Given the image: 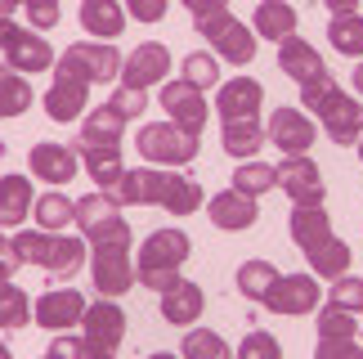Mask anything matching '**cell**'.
Instances as JSON below:
<instances>
[{
  "label": "cell",
  "instance_id": "obj_10",
  "mask_svg": "<svg viewBox=\"0 0 363 359\" xmlns=\"http://www.w3.org/2000/svg\"><path fill=\"white\" fill-rule=\"evenodd\" d=\"M318 297H323V287H318L314 274H278V283L269 287V297H264L260 306L269 314L296 319V314H314L318 310Z\"/></svg>",
  "mask_w": 363,
  "mask_h": 359
},
{
  "label": "cell",
  "instance_id": "obj_8",
  "mask_svg": "<svg viewBox=\"0 0 363 359\" xmlns=\"http://www.w3.org/2000/svg\"><path fill=\"white\" fill-rule=\"evenodd\" d=\"M274 171H278V189L291 198V206H323L328 184H323V171H318V162L310 153L283 158Z\"/></svg>",
  "mask_w": 363,
  "mask_h": 359
},
{
  "label": "cell",
  "instance_id": "obj_15",
  "mask_svg": "<svg viewBox=\"0 0 363 359\" xmlns=\"http://www.w3.org/2000/svg\"><path fill=\"white\" fill-rule=\"evenodd\" d=\"M90 301L77 292V287H50V292H40L32 301V319L40 328H50V333H67V328L81 324V314H86Z\"/></svg>",
  "mask_w": 363,
  "mask_h": 359
},
{
  "label": "cell",
  "instance_id": "obj_55",
  "mask_svg": "<svg viewBox=\"0 0 363 359\" xmlns=\"http://www.w3.org/2000/svg\"><path fill=\"white\" fill-rule=\"evenodd\" d=\"M0 359H13V350L5 346V341H0Z\"/></svg>",
  "mask_w": 363,
  "mask_h": 359
},
{
  "label": "cell",
  "instance_id": "obj_37",
  "mask_svg": "<svg viewBox=\"0 0 363 359\" xmlns=\"http://www.w3.org/2000/svg\"><path fill=\"white\" fill-rule=\"evenodd\" d=\"M233 184L229 189H238V193H247V198H260V193H269V189H278V171L274 167H264V162H238L233 167Z\"/></svg>",
  "mask_w": 363,
  "mask_h": 359
},
{
  "label": "cell",
  "instance_id": "obj_17",
  "mask_svg": "<svg viewBox=\"0 0 363 359\" xmlns=\"http://www.w3.org/2000/svg\"><path fill=\"white\" fill-rule=\"evenodd\" d=\"M77 162H81V153L72 144H59V140H40V144H32V153H27L32 175L45 180V184H67V180H77Z\"/></svg>",
  "mask_w": 363,
  "mask_h": 359
},
{
  "label": "cell",
  "instance_id": "obj_32",
  "mask_svg": "<svg viewBox=\"0 0 363 359\" xmlns=\"http://www.w3.org/2000/svg\"><path fill=\"white\" fill-rule=\"evenodd\" d=\"M278 274H283V270H278L274 260H242L238 274H233V287H238L247 301H256V306H260V301L269 297V287L278 283Z\"/></svg>",
  "mask_w": 363,
  "mask_h": 359
},
{
  "label": "cell",
  "instance_id": "obj_39",
  "mask_svg": "<svg viewBox=\"0 0 363 359\" xmlns=\"http://www.w3.org/2000/svg\"><path fill=\"white\" fill-rule=\"evenodd\" d=\"M184 359H233V350L225 346V337L211 333V328H189L184 333Z\"/></svg>",
  "mask_w": 363,
  "mask_h": 359
},
{
  "label": "cell",
  "instance_id": "obj_11",
  "mask_svg": "<svg viewBox=\"0 0 363 359\" xmlns=\"http://www.w3.org/2000/svg\"><path fill=\"white\" fill-rule=\"evenodd\" d=\"M90 279L99 287V297H125L135 279V260H130V247H90Z\"/></svg>",
  "mask_w": 363,
  "mask_h": 359
},
{
  "label": "cell",
  "instance_id": "obj_42",
  "mask_svg": "<svg viewBox=\"0 0 363 359\" xmlns=\"http://www.w3.org/2000/svg\"><path fill=\"white\" fill-rule=\"evenodd\" d=\"M233 359H283V346H278L274 333H264V328H251V333L238 341Z\"/></svg>",
  "mask_w": 363,
  "mask_h": 359
},
{
  "label": "cell",
  "instance_id": "obj_16",
  "mask_svg": "<svg viewBox=\"0 0 363 359\" xmlns=\"http://www.w3.org/2000/svg\"><path fill=\"white\" fill-rule=\"evenodd\" d=\"M206 220L225 233H242L260 220V198H247L238 189H220L211 202H206Z\"/></svg>",
  "mask_w": 363,
  "mask_h": 359
},
{
  "label": "cell",
  "instance_id": "obj_44",
  "mask_svg": "<svg viewBox=\"0 0 363 359\" xmlns=\"http://www.w3.org/2000/svg\"><path fill=\"white\" fill-rule=\"evenodd\" d=\"M108 104H113L125 121H130V117H139V113L148 108V94H144V90H130V86H117L113 94H108Z\"/></svg>",
  "mask_w": 363,
  "mask_h": 359
},
{
  "label": "cell",
  "instance_id": "obj_9",
  "mask_svg": "<svg viewBox=\"0 0 363 359\" xmlns=\"http://www.w3.org/2000/svg\"><path fill=\"white\" fill-rule=\"evenodd\" d=\"M157 104L166 108V121H175L179 131L189 135H202L206 131V117H211V104H206L202 90H193L189 81H166V86L157 90Z\"/></svg>",
  "mask_w": 363,
  "mask_h": 359
},
{
  "label": "cell",
  "instance_id": "obj_14",
  "mask_svg": "<svg viewBox=\"0 0 363 359\" xmlns=\"http://www.w3.org/2000/svg\"><path fill=\"white\" fill-rule=\"evenodd\" d=\"M314 113H318V126L328 131L332 144H359V135H363V104L350 99L341 86L332 90L328 99L314 108Z\"/></svg>",
  "mask_w": 363,
  "mask_h": 359
},
{
  "label": "cell",
  "instance_id": "obj_4",
  "mask_svg": "<svg viewBox=\"0 0 363 359\" xmlns=\"http://www.w3.org/2000/svg\"><path fill=\"white\" fill-rule=\"evenodd\" d=\"M77 233L90 247H130V225H125L121 206L108 198V193L77 198Z\"/></svg>",
  "mask_w": 363,
  "mask_h": 359
},
{
  "label": "cell",
  "instance_id": "obj_13",
  "mask_svg": "<svg viewBox=\"0 0 363 359\" xmlns=\"http://www.w3.org/2000/svg\"><path fill=\"white\" fill-rule=\"evenodd\" d=\"M264 135H269V144L274 148H283V158H296V153H310V144L318 140V126L310 121V113L305 108H274V117H269V126H264Z\"/></svg>",
  "mask_w": 363,
  "mask_h": 359
},
{
  "label": "cell",
  "instance_id": "obj_19",
  "mask_svg": "<svg viewBox=\"0 0 363 359\" xmlns=\"http://www.w3.org/2000/svg\"><path fill=\"white\" fill-rule=\"evenodd\" d=\"M260 104H264V86L256 77H229L216 94V108H220V121H242V117H260Z\"/></svg>",
  "mask_w": 363,
  "mask_h": 359
},
{
  "label": "cell",
  "instance_id": "obj_41",
  "mask_svg": "<svg viewBox=\"0 0 363 359\" xmlns=\"http://www.w3.org/2000/svg\"><path fill=\"white\" fill-rule=\"evenodd\" d=\"M314 328H318V337H323V341H350V337H359V314H345V310L323 306Z\"/></svg>",
  "mask_w": 363,
  "mask_h": 359
},
{
  "label": "cell",
  "instance_id": "obj_29",
  "mask_svg": "<svg viewBox=\"0 0 363 359\" xmlns=\"http://www.w3.org/2000/svg\"><path fill=\"white\" fill-rule=\"evenodd\" d=\"M251 32L264 36V40L296 36V9H291V0H260L256 18H251Z\"/></svg>",
  "mask_w": 363,
  "mask_h": 359
},
{
  "label": "cell",
  "instance_id": "obj_36",
  "mask_svg": "<svg viewBox=\"0 0 363 359\" xmlns=\"http://www.w3.org/2000/svg\"><path fill=\"white\" fill-rule=\"evenodd\" d=\"M179 81H189L193 90H220V59L211 50H193L184 54V67H179Z\"/></svg>",
  "mask_w": 363,
  "mask_h": 359
},
{
  "label": "cell",
  "instance_id": "obj_35",
  "mask_svg": "<svg viewBox=\"0 0 363 359\" xmlns=\"http://www.w3.org/2000/svg\"><path fill=\"white\" fill-rule=\"evenodd\" d=\"M350 247H345L341 238H328V243H318L314 252H310V274L314 279H341V274H350Z\"/></svg>",
  "mask_w": 363,
  "mask_h": 359
},
{
  "label": "cell",
  "instance_id": "obj_27",
  "mask_svg": "<svg viewBox=\"0 0 363 359\" xmlns=\"http://www.w3.org/2000/svg\"><path fill=\"white\" fill-rule=\"evenodd\" d=\"M157 206H162V211H171V216H193V211L202 206V184H198V175L166 167V184H162Z\"/></svg>",
  "mask_w": 363,
  "mask_h": 359
},
{
  "label": "cell",
  "instance_id": "obj_57",
  "mask_svg": "<svg viewBox=\"0 0 363 359\" xmlns=\"http://www.w3.org/2000/svg\"><path fill=\"white\" fill-rule=\"evenodd\" d=\"M359 158H363V135H359Z\"/></svg>",
  "mask_w": 363,
  "mask_h": 359
},
{
  "label": "cell",
  "instance_id": "obj_38",
  "mask_svg": "<svg viewBox=\"0 0 363 359\" xmlns=\"http://www.w3.org/2000/svg\"><path fill=\"white\" fill-rule=\"evenodd\" d=\"M32 324V297L23 292L18 283H0V328L13 333V328H27Z\"/></svg>",
  "mask_w": 363,
  "mask_h": 359
},
{
  "label": "cell",
  "instance_id": "obj_22",
  "mask_svg": "<svg viewBox=\"0 0 363 359\" xmlns=\"http://www.w3.org/2000/svg\"><path fill=\"white\" fill-rule=\"evenodd\" d=\"M162 319L166 324H175V328H189V324H198L202 319V310H206V292L198 283H189V279H179L175 287H166L162 292Z\"/></svg>",
  "mask_w": 363,
  "mask_h": 359
},
{
  "label": "cell",
  "instance_id": "obj_47",
  "mask_svg": "<svg viewBox=\"0 0 363 359\" xmlns=\"http://www.w3.org/2000/svg\"><path fill=\"white\" fill-rule=\"evenodd\" d=\"M166 5H171V0H125V13H130L135 23H162L166 18Z\"/></svg>",
  "mask_w": 363,
  "mask_h": 359
},
{
  "label": "cell",
  "instance_id": "obj_1",
  "mask_svg": "<svg viewBox=\"0 0 363 359\" xmlns=\"http://www.w3.org/2000/svg\"><path fill=\"white\" fill-rule=\"evenodd\" d=\"M193 256V243H189V233L184 229H175V225H166V229H152L144 247H139V256H135V279L152 287V292H166V287H175L179 279H184V260Z\"/></svg>",
  "mask_w": 363,
  "mask_h": 359
},
{
  "label": "cell",
  "instance_id": "obj_18",
  "mask_svg": "<svg viewBox=\"0 0 363 359\" xmlns=\"http://www.w3.org/2000/svg\"><path fill=\"white\" fill-rule=\"evenodd\" d=\"M5 63L13 67V72H50L54 63H59V54L50 50V40L36 32V27H18V36L5 45Z\"/></svg>",
  "mask_w": 363,
  "mask_h": 359
},
{
  "label": "cell",
  "instance_id": "obj_21",
  "mask_svg": "<svg viewBox=\"0 0 363 359\" xmlns=\"http://www.w3.org/2000/svg\"><path fill=\"white\" fill-rule=\"evenodd\" d=\"M278 72L291 77L296 86H305V81L323 77L328 63H323V54H318L305 36H287V40H278Z\"/></svg>",
  "mask_w": 363,
  "mask_h": 359
},
{
  "label": "cell",
  "instance_id": "obj_33",
  "mask_svg": "<svg viewBox=\"0 0 363 359\" xmlns=\"http://www.w3.org/2000/svg\"><path fill=\"white\" fill-rule=\"evenodd\" d=\"M328 45L337 54H345V59H363V13H332Z\"/></svg>",
  "mask_w": 363,
  "mask_h": 359
},
{
  "label": "cell",
  "instance_id": "obj_49",
  "mask_svg": "<svg viewBox=\"0 0 363 359\" xmlns=\"http://www.w3.org/2000/svg\"><path fill=\"white\" fill-rule=\"evenodd\" d=\"M184 9L193 13V18H211V13L229 9V0H184Z\"/></svg>",
  "mask_w": 363,
  "mask_h": 359
},
{
  "label": "cell",
  "instance_id": "obj_50",
  "mask_svg": "<svg viewBox=\"0 0 363 359\" xmlns=\"http://www.w3.org/2000/svg\"><path fill=\"white\" fill-rule=\"evenodd\" d=\"M18 265L23 260H18V252H13V243H5L0 247V283H9L13 274H18Z\"/></svg>",
  "mask_w": 363,
  "mask_h": 359
},
{
  "label": "cell",
  "instance_id": "obj_3",
  "mask_svg": "<svg viewBox=\"0 0 363 359\" xmlns=\"http://www.w3.org/2000/svg\"><path fill=\"white\" fill-rule=\"evenodd\" d=\"M121 54L113 40H77L59 54L54 63V77H72V81H86V86H113L121 81Z\"/></svg>",
  "mask_w": 363,
  "mask_h": 359
},
{
  "label": "cell",
  "instance_id": "obj_7",
  "mask_svg": "<svg viewBox=\"0 0 363 359\" xmlns=\"http://www.w3.org/2000/svg\"><path fill=\"white\" fill-rule=\"evenodd\" d=\"M81 341H86L90 359H117L121 341H125V310L113 297L86 306V314H81Z\"/></svg>",
  "mask_w": 363,
  "mask_h": 359
},
{
  "label": "cell",
  "instance_id": "obj_6",
  "mask_svg": "<svg viewBox=\"0 0 363 359\" xmlns=\"http://www.w3.org/2000/svg\"><path fill=\"white\" fill-rule=\"evenodd\" d=\"M193 32H198L206 45H211L225 63H233V67H247L251 59H256V32H251L247 23H238L233 13L225 9V13H211V18H193Z\"/></svg>",
  "mask_w": 363,
  "mask_h": 359
},
{
  "label": "cell",
  "instance_id": "obj_48",
  "mask_svg": "<svg viewBox=\"0 0 363 359\" xmlns=\"http://www.w3.org/2000/svg\"><path fill=\"white\" fill-rule=\"evenodd\" d=\"M45 355L50 359H90L86 355V341H81V337H67V333H54V341H50Z\"/></svg>",
  "mask_w": 363,
  "mask_h": 359
},
{
  "label": "cell",
  "instance_id": "obj_12",
  "mask_svg": "<svg viewBox=\"0 0 363 359\" xmlns=\"http://www.w3.org/2000/svg\"><path fill=\"white\" fill-rule=\"evenodd\" d=\"M166 72H171V50L162 45V40H144V45H135L130 54H125L121 63V86L130 90H152V86H166Z\"/></svg>",
  "mask_w": 363,
  "mask_h": 359
},
{
  "label": "cell",
  "instance_id": "obj_26",
  "mask_svg": "<svg viewBox=\"0 0 363 359\" xmlns=\"http://www.w3.org/2000/svg\"><path fill=\"white\" fill-rule=\"evenodd\" d=\"M36 206V193H32V175H0V225L5 229H18Z\"/></svg>",
  "mask_w": 363,
  "mask_h": 359
},
{
  "label": "cell",
  "instance_id": "obj_31",
  "mask_svg": "<svg viewBox=\"0 0 363 359\" xmlns=\"http://www.w3.org/2000/svg\"><path fill=\"white\" fill-rule=\"evenodd\" d=\"M121 131H125V117L113 104H104V108H90L86 113L77 144H121Z\"/></svg>",
  "mask_w": 363,
  "mask_h": 359
},
{
  "label": "cell",
  "instance_id": "obj_52",
  "mask_svg": "<svg viewBox=\"0 0 363 359\" xmlns=\"http://www.w3.org/2000/svg\"><path fill=\"white\" fill-rule=\"evenodd\" d=\"M23 0H0V18H13V9H18Z\"/></svg>",
  "mask_w": 363,
  "mask_h": 359
},
{
  "label": "cell",
  "instance_id": "obj_59",
  "mask_svg": "<svg viewBox=\"0 0 363 359\" xmlns=\"http://www.w3.org/2000/svg\"><path fill=\"white\" fill-rule=\"evenodd\" d=\"M40 359H50V355H40Z\"/></svg>",
  "mask_w": 363,
  "mask_h": 359
},
{
  "label": "cell",
  "instance_id": "obj_51",
  "mask_svg": "<svg viewBox=\"0 0 363 359\" xmlns=\"http://www.w3.org/2000/svg\"><path fill=\"white\" fill-rule=\"evenodd\" d=\"M328 13H359V0H323Z\"/></svg>",
  "mask_w": 363,
  "mask_h": 359
},
{
  "label": "cell",
  "instance_id": "obj_46",
  "mask_svg": "<svg viewBox=\"0 0 363 359\" xmlns=\"http://www.w3.org/2000/svg\"><path fill=\"white\" fill-rule=\"evenodd\" d=\"M314 359H363V346H359V337H350V341H323L318 337Z\"/></svg>",
  "mask_w": 363,
  "mask_h": 359
},
{
  "label": "cell",
  "instance_id": "obj_56",
  "mask_svg": "<svg viewBox=\"0 0 363 359\" xmlns=\"http://www.w3.org/2000/svg\"><path fill=\"white\" fill-rule=\"evenodd\" d=\"M0 247H5V225H0Z\"/></svg>",
  "mask_w": 363,
  "mask_h": 359
},
{
  "label": "cell",
  "instance_id": "obj_23",
  "mask_svg": "<svg viewBox=\"0 0 363 359\" xmlns=\"http://www.w3.org/2000/svg\"><path fill=\"white\" fill-rule=\"evenodd\" d=\"M77 18H81V27H86V36H94V40H117L130 13H125L121 0H81Z\"/></svg>",
  "mask_w": 363,
  "mask_h": 359
},
{
  "label": "cell",
  "instance_id": "obj_34",
  "mask_svg": "<svg viewBox=\"0 0 363 359\" xmlns=\"http://www.w3.org/2000/svg\"><path fill=\"white\" fill-rule=\"evenodd\" d=\"M32 81L23 72H13L9 63H0V117H23L32 108Z\"/></svg>",
  "mask_w": 363,
  "mask_h": 359
},
{
  "label": "cell",
  "instance_id": "obj_30",
  "mask_svg": "<svg viewBox=\"0 0 363 359\" xmlns=\"http://www.w3.org/2000/svg\"><path fill=\"white\" fill-rule=\"evenodd\" d=\"M32 220H36V229H45V233H63L67 225H77V202L67 198V193L50 189V193H40V198H36Z\"/></svg>",
  "mask_w": 363,
  "mask_h": 359
},
{
  "label": "cell",
  "instance_id": "obj_45",
  "mask_svg": "<svg viewBox=\"0 0 363 359\" xmlns=\"http://www.w3.org/2000/svg\"><path fill=\"white\" fill-rule=\"evenodd\" d=\"M332 90H337V77H332V72L314 77V81H305V86H301V108H318Z\"/></svg>",
  "mask_w": 363,
  "mask_h": 359
},
{
  "label": "cell",
  "instance_id": "obj_54",
  "mask_svg": "<svg viewBox=\"0 0 363 359\" xmlns=\"http://www.w3.org/2000/svg\"><path fill=\"white\" fill-rule=\"evenodd\" d=\"M148 359H184V355H171V350H157V355H148Z\"/></svg>",
  "mask_w": 363,
  "mask_h": 359
},
{
  "label": "cell",
  "instance_id": "obj_24",
  "mask_svg": "<svg viewBox=\"0 0 363 359\" xmlns=\"http://www.w3.org/2000/svg\"><path fill=\"white\" fill-rule=\"evenodd\" d=\"M287 233H291V243H296L301 252L310 256L318 243L332 238V216H328V206H291Z\"/></svg>",
  "mask_w": 363,
  "mask_h": 359
},
{
  "label": "cell",
  "instance_id": "obj_5",
  "mask_svg": "<svg viewBox=\"0 0 363 359\" xmlns=\"http://www.w3.org/2000/svg\"><path fill=\"white\" fill-rule=\"evenodd\" d=\"M135 148L144 153L148 167H189L193 158H198V135H189V131H179L175 121H144L135 135Z\"/></svg>",
  "mask_w": 363,
  "mask_h": 359
},
{
  "label": "cell",
  "instance_id": "obj_28",
  "mask_svg": "<svg viewBox=\"0 0 363 359\" xmlns=\"http://www.w3.org/2000/svg\"><path fill=\"white\" fill-rule=\"evenodd\" d=\"M264 140H269V135H264L260 117H242V121H225V126H220V148L238 162H251Z\"/></svg>",
  "mask_w": 363,
  "mask_h": 359
},
{
  "label": "cell",
  "instance_id": "obj_40",
  "mask_svg": "<svg viewBox=\"0 0 363 359\" xmlns=\"http://www.w3.org/2000/svg\"><path fill=\"white\" fill-rule=\"evenodd\" d=\"M328 306L345 310V314H363V279L354 274H341V279L328 283Z\"/></svg>",
  "mask_w": 363,
  "mask_h": 359
},
{
  "label": "cell",
  "instance_id": "obj_58",
  "mask_svg": "<svg viewBox=\"0 0 363 359\" xmlns=\"http://www.w3.org/2000/svg\"><path fill=\"white\" fill-rule=\"evenodd\" d=\"M5 148H9V144H0V158H5Z\"/></svg>",
  "mask_w": 363,
  "mask_h": 359
},
{
  "label": "cell",
  "instance_id": "obj_20",
  "mask_svg": "<svg viewBox=\"0 0 363 359\" xmlns=\"http://www.w3.org/2000/svg\"><path fill=\"white\" fill-rule=\"evenodd\" d=\"M40 108H45L50 121H77L90 108V86L86 81H72V77H54L50 90L40 94Z\"/></svg>",
  "mask_w": 363,
  "mask_h": 359
},
{
  "label": "cell",
  "instance_id": "obj_2",
  "mask_svg": "<svg viewBox=\"0 0 363 359\" xmlns=\"http://www.w3.org/2000/svg\"><path fill=\"white\" fill-rule=\"evenodd\" d=\"M13 252H18L23 265L45 270L50 279H67L86 265V238H72V233H45V229H18L13 233Z\"/></svg>",
  "mask_w": 363,
  "mask_h": 359
},
{
  "label": "cell",
  "instance_id": "obj_53",
  "mask_svg": "<svg viewBox=\"0 0 363 359\" xmlns=\"http://www.w3.org/2000/svg\"><path fill=\"white\" fill-rule=\"evenodd\" d=\"M350 81H354V90H359V94H363V63H359V67H354V77H350Z\"/></svg>",
  "mask_w": 363,
  "mask_h": 359
},
{
  "label": "cell",
  "instance_id": "obj_43",
  "mask_svg": "<svg viewBox=\"0 0 363 359\" xmlns=\"http://www.w3.org/2000/svg\"><path fill=\"white\" fill-rule=\"evenodd\" d=\"M23 9H27V18H32L36 32H54L63 18V9H59V0H23Z\"/></svg>",
  "mask_w": 363,
  "mask_h": 359
},
{
  "label": "cell",
  "instance_id": "obj_25",
  "mask_svg": "<svg viewBox=\"0 0 363 359\" xmlns=\"http://www.w3.org/2000/svg\"><path fill=\"white\" fill-rule=\"evenodd\" d=\"M81 153V167H86V175L99 184V193H108L117 184V180L125 175V162H121V144H77Z\"/></svg>",
  "mask_w": 363,
  "mask_h": 359
}]
</instances>
